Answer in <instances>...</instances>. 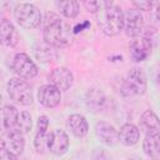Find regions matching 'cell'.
Masks as SVG:
<instances>
[{"mask_svg":"<svg viewBox=\"0 0 160 160\" xmlns=\"http://www.w3.org/2000/svg\"><path fill=\"white\" fill-rule=\"evenodd\" d=\"M11 69L18 75V78L24 80H31L39 72L36 64L26 52H18L14 56L11 62Z\"/></svg>","mask_w":160,"mask_h":160,"instance_id":"obj_6","label":"cell"},{"mask_svg":"<svg viewBox=\"0 0 160 160\" xmlns=\"http://www.w3.org/2000/svg\"><path fill=\"white\" fill-rule=\"evenodd\" d=\"M14 18L16 22L26 30L38 28L42 21V15L39 8L30 2H20L14 8Z\"/></svg>","mask_w":160,"mask_h":160,"instance_id":"obj_4","label":"cell"},{"mask_svg":"<svg viewBox=\"0 0 160 160\" xmlns=\"http://www.w3.org/2000/svg\"><path fill=\"white\" fill-rule=\"evenodd\" d=\"M36 96H38V101L48 109L56 108L61 102V91L50 84H45L40 86Z\"/></svg>","mask_w":160,"mask_h":160,"instance_id":"obj_12","label":"cell"},{"mask_svg":"<svg viewBox=\"0 0 160 160\" xmlns=\"http://www.w3.org/2000/svg\"><path fill=\"white\" fill-rule=\"evenodd\" d=\"M85 102H86V106L89 109H91L92 111H101L105 108L106 98H105V95L100 90H98V89H90L86 92Z\"/></svg>","mask_w":160,"mask_h":160,"instance_id":"obj_20","label":"cell"},{"mask_svg":"<svg viewBox=\"0 0 160 160\" xmlns=\"http://www.w3.org/2000/svg\"><path fill=\"white\" fill-rule=\"evenodd\" d=\"M92 160H110V156L104 149H95L92 152Z\"/></svg>","mask_w":160,"mask_h":160,"instance_id":"obj_27","label":"cell"},{"mask_svg":"<svg viewBox=\"0 0 160 160\" xmlns=\"http://www.w3.org/2000/svg\"><path fill=\"white\" fill-rule=\"evenodd\" d=\"M152 50V40L149 35L140 36L130 44V56L134 61L141 62L145 61Z\"/></svg>","mask_w":160,"mask_h":160,"instance_id":"obj_11","label":"cell"},{"mask_svg":"<svg viewBox=\"0 0 160 160\" xmlns=\"http://www.w3.org/2000/svg\"><path fill=\"white\" fill-rule=\"evenodd\" d=\"M118 140L124 146H134L140 140V129L132 122H125L118 130Z\"/></svg>","mask_w":160,"mask_h":160,"instance_id":"obj_16","label":"cell"},{"mask_svg":"<svg viewBox=\"0 0 160 160\" xmlns=\"http://www.w3.org/2000/svg\"><path fill=\"white\" fill-rule=\"evenodd\" d=\"M142 151L151 160L160 158V136L159 132H146L142 141Z\"/></svg>","mask_w":160,"mask_h":160,"instance_id":"obj_18","label":"cell"},{"mask_svg":"<svg viewBox=\"0 0 160 160\" xmlns=\"http://www.w3.org/2000/svg\"><path fill=\"white\" fill-rule=\"evenodd\" d=\"M98 14V25L102 34H105L106 36H116L122 31L124 11L120 6L110 2L108 6H104Z\"/></svg>","mask_w":160,"mask_h":160,"instance_id":"obj_2","label":"cell"},{"mask_svg":"<svg viewBox=\"0 0 160 160\" xmlns=\"http://www.w3.org/2000/svg\"><path fill=\"white\" fill-rule=\"evenodd\" d=\"M1 148L10 151L14 155H20L24 151L25 148V138L22 131L16 128L9 131L2 132L1 136Z\"/></svg>","mask_w":160,"mask_h":160,"instance_id":"obj_9","label":"cell"},{"mask_svg":"<svg viewBox=\"0 0 160 160\" xmlns=\"http://www.w3.org/2000/svg\"><path fill=\"white\" fill-rule=\"evenodd\" d=\"M6 91H8V95L10 96V99L18 105L28 106V105L32 104V101H34L31 86L24 79H20V78L9 79V81L6 84Z\"/></svg>","mask_w":160,"mask_h":160,"instance_id":"obj_5","label":"cell"},{"mask_svg":"<svg viewBox=\"0 0 160 160\" xmlns=\"http://www.w3.org/2000/svg\"><path fill=\"white\" fill-rule=\"evenodd\" d=\"M19 42V32L11 20L0 19V45L14 48Z\"/></svg>","mask_w":160,"mask_h":160,"instance_id":"obj_14","label":"cell"},{"mask_svg":"<svg viewBox=\"0 0 160 160\" xmlns=\"http://www.w3.org/2000/svg\"><path fill=\"white\" fill-rule=\"evenodd\" d=\"M95 134L98 139L106 146H114L119 142L118 130L112 124L108 121H98L95 125Z\"/></svg>","mask_w":160,"mask_h":160,"instance_id":"obj_15","label":"cell"},{"mask_svg":"<svg viewBox=\"0 0 160 160\" xmlns=\"http://www.w3.org/2000/svg\"><path fill=\"white\" fill-rule=\"evenodd\" d=\"M48 79H49V84L55 86L60 91L69 90L74 84V74L66 66H59L52 69Z\"/></svg>","mask_w":160,"mask_h":160,"instance_id":"obj_10","label":"cell"},{"mask_svg":"<svg viewBox=\"0 0 160 160\" xmlns=\"http://www.w3.org/2000/svg\"><path fill=\"white\" fill-rule=\"evenodd\" d=\"M108 1H82V6L86 9L88 12L91 14H98L105 5Z\"/></svg>","mask_w":160,"mask_h":160,"instance_id":"obj_25","label":"cell"},{"mask_svg":"<svg viewBox=\"0 0 160 160\" xmlns=\"http://www.w3.org/2000/svg\"><path fill=\"white\" fill-rule=\"evenodd\" d=\"M145 28L142 14L135 8H130L124 12V32L129 38H139Z\"/></svg>","mask_w":160,"mask_h":160,"instance_id":"obj_7","label":"cell"},{"mask_svg":"<svg viewBox=\"0 0 160 160\" xmlns=\"http://www.w3.org/2000/svg\"><path fill=\"white\" fill-rule=\"evenodd\" d=\"M158 4V1L156 2H152V1H132V5H134V8L136 9V10H142V11H150V10H152V8Z\"/></svg>","mask_w":160,"mask_h":160,"instance_id":"obj_26","label":"cell"},{"mask_svg":"<svg viewBox=\"0 0 160 160\" xmlns=\"http://www.w3.org/2000/svg\"><path fill=\"white\" fill-rule=\"evenodd\" d=\"M55 6L60 11V14L66 19H75L80 12V4L76 0L55 1Z\"/></svg>","mask_w":160,"mask_h":160,"instance_id":"obj_23","label":"cell"},{"mask_svg":"<svg viewBox=\"0 0 160 160\" xmlns=\"http://www.w3.org/2000/svg\"><path fill=\"white\" fill-rule=\"evenodd\" d=\"M70 140L68 134L62 129H55L48 134L46 149L55 156H62L68 152Z\"/></svg>","mask_w":160,"mask_h":160,"instance_id":"obj_8","label":"cell"},{"mask_svg":"<svg viewBox=\"0 0 160 160\" xmlns=\"http://www.w3.org/2000/svg\"><path fill=\"white\" fill-rule=\"evenodd\" d=\"M140 128L145 132H159V118L152 110H145L140 116Z\"/></svg>","mask_w":160,"mask_h":160,"instance_id":"obj_21","label":"cell"},{"mask_svg":"<svg viewBox=\"0 0 160 160\" xmlns=\"http://www.w3.org/2000/svg\"><path fill=\"white\" fill-rule=\"evenodd\" d=\"M20 111L14 105H4L0 108V132H5L19 128Z\"/></svg>","mask_w":160,"mask_h":160,"instance_id":"obj_13","label":"cell"},{"mask_svg":"<svg viewBox=\"0 0 160 160\" xmlns=\"http://www.w3.org/2000/svg\"><path fill=\"white\" fill-rule=\"evenodd\" d=\"M0 160H19V158H18V155H14L10 151H8L0 146Z\"/></svg>","mask_w":160,"mask_h":160,"instance_id":"obj_28","label":"cell"},{"mask_svg":"<svg viewBox=\"0 0 160 160\" xmlns=\"http://www.w3.org/2000/svg\"><path fill=\"white\" fill-rule=\"evenodd\" d=\"M48 129H49V118L46 115H40L36 121V131L34 136V146L38 152H44L46 149L48 140Z\"/></svg>","mask_w":160,"mask_h":160,"instance_id":"obj_17","label":"cell"},{"mask_svg":"<svg viewBox=\"0 0 160 160\" xmlns=\"http://www.w3.org/2000/svg\"><path fill=\"white\" fill-rule=\"evenodd\" d=\"M68 128L76 138H84L89 132V122L81 114H71L68 118Z\"/></svg>","mask_w":160,"mask_h":160,"instance_id":"obj_19","label":"cell"},{"mask_svg":"<svg viewBox=\"0 0 160 160\" xmlns=\"http://www.w3.org/2000/svg\"><path fill=\"white\" fill-rule=\"evenodd\" d=\"M0 101H1V94H0Z\"/></svg>","mask_w":160,"mask_h":160,"instance_id":"obj_30","label":"cell"},{"mask_svg":"<svg viewBox=\"0 0 160 160\" xmlns=\"http://www.w3.org/2000/svg\"><path fill=\"white\" fill-rule=\"evenodd\" d=\"M42 38L52 48H69L74 41V32L70 25L60 15L49 11L42 18Z\"/></svg>","mask_w":160,"mask_h":160,"instance_id":"obj_1","label":"cell"},{"mask_svg":"<svg viewBox=\"0 0 160 160\" xmlns=\"http://www.w3.org/2000/svg\"><path fill=\"white\" fill-rule=\"evenodd\" d=\"M128 160H138V159H128Z\"/></svg>","mask_w":160,"mask_h":160,"instance_id":"obj_29","label":"cell"},{"mask_svg":"<svg viewBox=\"0 0 160 160\" xmlns=\"http://www.w3.org/2000/svg\"><path fill=\"white\" fill-rule=\"evenodd\" d=\"M19 129L22 131L24 135L29 134L32 129V118L28 110H22L19 115Z\"/></svg>","mask_w":160,"mask_h":160,"instance_id":"obj_24","label":"cell"},{"mask_svg":"<svg viewBox=\"0 0 160 160\" xmlns=\"http://www.w3.org/2000/svg\"><path fill=\"white\" fill-rule=\"evenodd\" d=\"M34 54H35V58L39 61H42V62H51L58 56L56 55V51H55V48L50 46L45 41L38 42L34 46Z\"/></svg>","mask_w":160,"mask_h":160,"instance_id":"obj_22","label":"cell"},{"mask_svg":"<svg viewBox=\"0 0 160 160\" xmlns=\"http://www.w3.org/2000/svg\"><path fill=\"white\" fill-rule=\"evenodd\" d=\"M148 90V78L142 69L132 68L122 80L120 92L125 98L144 95Z\"/></svg>","mask_w":160,"mask_h":160,"instance_id":"obj_3","label":"cell"}]
</instances>
